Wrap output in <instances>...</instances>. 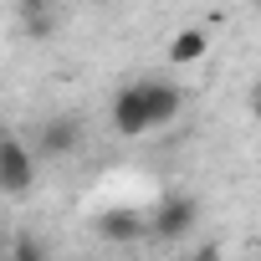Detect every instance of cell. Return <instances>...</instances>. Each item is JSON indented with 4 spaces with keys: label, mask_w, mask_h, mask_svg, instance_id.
Returning a JSON list of instances; mask_svg holds the SVG:
<instances>
[{
    "label": "cell",
    "mask_w": 261,
    "mask_h": 261,
    "mask_svg": "<svg viewBox=\"0 0 261 261\" xmlns=\"http://www.w3.org/2000/svg\"><path fill=\"white\" fill-rule=\"evenodd\" d=\"M195 220H200L195 195H164V200L154 205V215H149V236H159V241H185V236L195 230Z\"/></svg>",
    "instance_id": "obj_1"
},
{
    "label": "cell",
    "mask_w": 261,
    "mask_h": 261,
    "mask_svg": "<svg viewBox=\"0 0 261 261\" xmlns=\"http://www.w3.org/2000/svg\"><path fill=\"white\" fill-rule=\"evenodd\" d=\"M31 185H36L31 149L21 139H11V134H0V190L6 195H31Z\"/></svg>",
    "instance_id": "obj_2"
},
{
    "label": "cell",
    "mask_w": 261,
    "mask_h": 261,
    "mask_svg": "<svg viewBox=\"0 0 261 261\" xmlns=\"http://www.w3.org/2000/svg\"><path fill=\"white\" fill-rule=\"evenodd\" d=\"M108 118H113V134H123V139H144V134H154L149 102H144V82H128V87L113 97Z\"/></svg>",
    "instance_id": "obj_3"
},
{
    "label": "cell",
    "mask_w": 261,
    "mask_h": 261,
    "mask_svg": "<svg viewBox=\"0 0 261 261\" xmlns=\"http://www.w3.org/2000/svg\"><path fill=\"white\" fill-rule=\"evenodd\" d=\"M144 82V102H149V123L154 128H164V123H174L179 118V108H185V92L169 82V77H139Z\"/></svg>",
    "instance_id": "obj_4"
},
{
    "label": "cell",
    "mask_w": 261,
    "mask_h": 261,
    "mask_svg": "<svg viewBox=\"0 0 261 261\" xmlns=\"http://www.w3.org/2000/svg\"><path fill=\"white\" fill-rule=\"evenodd\" d=\"M97 236H108L113 246H128V241H144V236H149V215L128 210V205H118V210H102V215H97Z\"/></svg>",
    "instance_id": "obj_5"
},
{
    "label": "cell",
    "mask_w": 261,
    "mask_h": 261,
    "mask_svg": "<svg viewBox=\"0 0 261 261\" xmlns=\"http://www.w3.org/2000/svg\"><path fill=\"white\" fill-rule=\"evenodd\" d=\"M41 149H46V154H72V149H82V118H77V113L46 118V123H41Z\"/></svg>",
    "instance_id": "obj_6"
},
{
    "label": "cell",
    "mask_w": 261,
    "mask_h": 261,
    "mask_svg": "<svg viewBox=\"0 0 261 261\" xmlns=\"http://www.w3.org/2000/svg\"><path fill=\"white\" fill-rule=\"evenodd\" d=\"M205 51H210V36H205L200 26H185V31L169 41V62H174V67H190V62H200Z\"/></svg>",
    "instance_id": "obj_7"
},
{
    "label": "cell",
    "mask_w": 261,
    "mask_h": 261,
    "mask_svg": "<svg viewBox=\"0 0 261 261\" xmlns=\"http://www.w3.org/2000/svg\"><path fill=\"white\" fill-rule=\"evenodd\" d=\"M21 26H26L31 36H46V31H51V6H46V0H31V6H21Z\"/></svg>",
    "instance_id": "obj_8"
},
{
    "label": "cell",
    "mask_w": 261,
    "mask_h": 261,
    "mask_svg": "<svg viewBox=\"0 0 261 261\" xmlns=\"http://www.w3.org/2000/svg\"><path fill=\"white\" fill-rule=\"evenodd\" d=\"M6 261H46V246H41L36 236H21V241H16V251H11Z\"/></svg>",
    "instance_id": "obj_9"
},
{
    "label": "cell",
    "mask_w": 261,
    "mask_h": 261,
    "mask_svg": "<svg viewBox=\"0 0 261 261\" xmlns=\"http://www.w3.org/2000/svg\"><path fill=\"white\" fill-rule=\"evenodd\" d=\"M251 118L261 123V82H251Z\"/></svg>",
    "instance_id": "obj_10"
},
{
    "label": "cell",
    "mask_w": 261,
    "mask_h": 261,
    "mask_svg": "<svg viewBox=\"0 0 261 261\" xmlns=\"http://www.w3.org/2000/svg\"><path fill=\"white\" fill-rule=\"evenodd\" d=\"M0 261H6V256H0Z\"/></svg>",
    "instance_id": "obj_11"
}]
</instances>
